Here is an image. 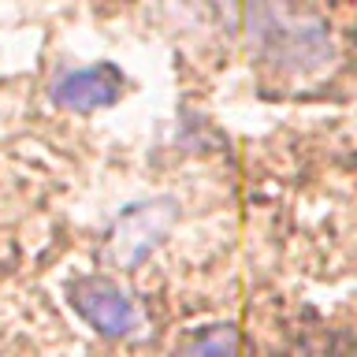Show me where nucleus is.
Returning a JSON list of instances; mask_svg holds the SVG:
<instances>
[{"instance_id": "f257e3e1", "label": "nucleus", "mask_w": 357, "mask_h": 357, "mask_svg": "<svg viewBox=\"0 0 357 357\" xmlns=\"http://www.w3.org/2000/svg\"><path fill=\"white\" fill-rule=\"evenodd\" d=\"M250 38L257 52L264 56L272 67L294 75H309L331 60V30L328 22L312 19L309 11L294 8H250Z\"/></svg>"}, {"instance_id": "f03ea898", "label": "nucleus", "mask_w": 357, "mask_h": 357, "mask_svg": "<svg viewBox=\"0 0 357 357\" xmlns=\"http://www.w3.org/2000/svg\"><path fill=\"white\" fill-rule=\"evenodd\" d=\"M178 220V201L175 197H145V201H134L112 220V227L105 234V257L112 268L119 272H134L142 261L160 250L167 242Z\"/></svg>"}, {"instance_id": "7ed1b4c3", "label": "nucleus", "mask_w": 357, "mask_h": 357, "mask_svg": "<svg viewBox=\"0 0 357 357\" xmlns=\"http://www.w3.org/2000/svg\"><path fill=\"white\" fill-rule=\"evenodd\" d=\"M67 301L105 339H127L138 328V305H134V298L108 275L67 279Z\"/></svg>"}, {"instance_id": "20e7f679", "label": "nucleus", "mask_w": 357, "mask_h": 357, "mask_svg": "<svg viewBox=\"0 0 357 357\" xmlns=\"http://www.w3.org/2000/svg\"><path fill=\"white\" fill-rule=\"evenodd\" d=\"M123 86H127V75L119 71L116 63L100 60L89 67H71L52 82V105L63 112H75V116H89V112L112 108L123 97Z\"/></svg>"}, {"instance_id": "39448f33", "label": "nucleus", "mask_w": 357, "mask_h": 357, "mask_svg": "<svg viewBox=\"0 0 357 357\" xmlns=\"http://www.w3.org/2000/svg\"><path fill=\"white\" fill-rule=\"evenodd\" d=\"M242 350V331L234 324H212V328L190 331L175 346L172 357H238Z\"/></svg>"}]
</instances>
